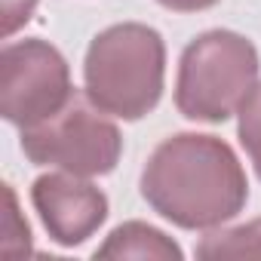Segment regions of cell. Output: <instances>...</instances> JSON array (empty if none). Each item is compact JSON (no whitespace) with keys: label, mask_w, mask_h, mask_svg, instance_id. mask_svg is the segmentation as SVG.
I'll return each instance as SVG.
<instances>
[{"label":"cell","mask_w":261,"mask_h":261,"mask_svg":"<svg viewBox=\"0 0 261 261\" xmlns=\"http://www.w3.org/2000/svg\"><path fill=\"white\" fill-rule=\"evenodd\" d=\"M22 151L34 166H56L89 178L117 166L123 139L105 111H98L89 98L71 95L59 114L22 129Z\"/></svg>","instance_id":"277c9868"},{"label":"cell","mask_w":261,"mask_h":261,"mask_svg":"<svg viewBox=\"0 0 261 261\" xmlns=\"http://www.w3.org/2000/svg\"><path fill=\"white\" fill-rule=\"evenodd\" d=\"M258 86V53L237 31H206L178 62L175 105L188 120L221 123Z\"/></svg>","instance_id":"3957f363"},{"label":"cell","mask_w":261,"mask_h":261,"mask_svg":"<svg viewBox=\"0 0 261 261\" xmlns=\"http://www.w3.org/2000/svg\"><path fill=\"white\" fill-rule=\"evenodd\" d=\"M197 258L203 261H227V258H261V218L230 227V230H215L200 240Z\"/></svg>","instance_id":"ba28073f"},{"label":"cell","mask_w":261,"mask_h":261,"mask_svg":"<svg viewBox=\"0 0 261 261\" xmlns=\"http://www.w3.org/2000/svg\"><path fill=\"white\" fill-rule=\"evenodd\" d=\"M4 194H7V215H4V258H19V255H28V252H31V230H28V221L19 215L16 194H13L10 185H4Z\"/></svg>","instance_id":"30bf717a"},{"label":"cell","mask_w":261,"mask_h":261,"mask_svg":"<svg viewBox=\"0 0 261 261\" xmlns=\"http://www.w3.org/2000/svg\"><path fill=\"white\" fill-rule=\"evenodd\" d=\"M37 0H4V13H0V34L13 37L22 25H28V19L34 16Z\"/></svg>","instance_id":"8fae6325"},{"label":"cell","mask_w":261,"mask_h":261,"mask_svg":"<svg viewBox=\"0 0 261 261\" xmlns=\"http://www.w3.org/2000/svg\"><path fill=\"white\" fill-rule=\"evenodd\" d=\"M95 258H154V261H178L181 249L157 227L145 221H126L111 237L105 246L95 249Z\"/></svg>","instance_id":"52a82bcc"},{"label":"cell","mask_w":261,"mask_h":261,"mask_svg":"<svg viewBox=\"0 0 261 261\" xmlns=\"http://www.w3.org/2000/svg\"><path fill=\"white\" fill-rule=\"evenodd\" d=\"M142 197L185 230L230 221L249 197L237 154L215 136L181 133L157 145L142 172Z\"/></svg>","instance_id":"6da1fadb"},{"label":"cell","mask_w":261,"mask_h":261,"mask_svg":"<svg viewBox=\"0 0 261 261\" xmlns=\"http://www.w3.org/2000/svg\"><path fill=\"white\" fill-rule=\"evenodd\" d=\"M31 203L59 246L86 243L108 218V197L74 172L40 175L31 188Z\"/></svg>","instance_id":"8992f818"},{"label":"cell","mask_w":261,"mask_h":261,"mask_svg":"<svg viewBox=\"0 0 261 261\" xmlns=\"http://www.w3.org/2000/svg\"><path fill=\"white\" fill-rule=\"evenodd\" d=\"M166 46L163 37L139 22L105 28L86 49V98L114 117L139 120L163 95Z\"/></svg>","instance_id":"7a4b0ae2"},{"label":"cell","mask_w":261,"mask_h":261,"mask_svg":"<svg viewBox=\"0 0 261 261\" xmlns=\"http://www.w3.org/2000/svg\"><path fill=\"white\" fill-rule=\"evenodd\" d=\"M166 10H175V13H197V10H209L215 7L218 0H157Z\"/></svg>","instance_id":"7c38bea8"},{"label":"cell","mask_w":261,"mask_h":261,"mask_svg":"<svg viewBox=\"0 0 261 261\" xmlns=\"http://www.w3.org/2000/svg\"><path fill=\"white\" fill-rule=\"evenodd\" d=\"M240 123H237V133H240V145L246 148L258 178H261V83L246 95V101L240 105Z\"/></svg>","instance_id":"9c48e42d"},{"label":"cell","mask_w":261,"mask_h":261,"mask_svg":"<svg viewBox=\"0 0 261 261\" xmlns=\"http://www.w3.org/2000/svg\"><path fill=\"white\" fill-rule=\"evenodd\" d=\"M71 74L65 56L46 40L7 43L0 53V114L28 129L71 101Z\"/></svg>","instance_id":"5b68a950"}]
</instances>
